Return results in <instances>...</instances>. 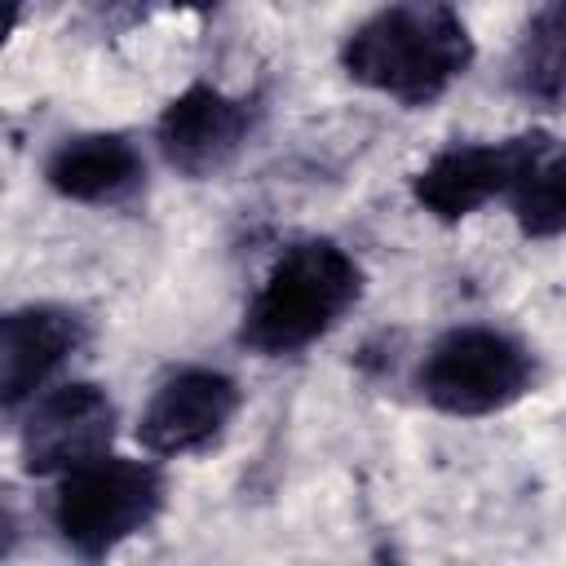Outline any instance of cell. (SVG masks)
Returning <instances> with one entry per match:
<instances>
[{"label": "cell", "mask_w": 566, "mask_h": 566, "mask_svg": "<svg viewBox=\"0 0 566 566\" xmlns=\"http://www.w3.org/2000/svg\"><path fill=\"white\" fill-rule=\"evenodd\" d=\"M473 62L469 27L451 4H394L358 22L340 49V66L354 84L407 106L442 97Z\"/></svg>", "instance_id": "1"}, {"label": "cell", "mask_w": 566, "mask_h": 566, "mask_svg": "<svg viewBox=\"0 0 566 566\" xmlns=\"http://www.w3.org/2000/svg\"><path fill=\"white\" fill-rule=\"evenodd\" d=\"M363 296L358 261L332 239H301L261 279L243 310V345L256 354H296L327 336Z\"/></svg>", "instance_id": "2"}, {"label": "cell", "mask_w": 566, "mask_h": 566, "mask_svg": "<svg viewBox=\"0 0 566 566\" xmlns=\"http://www.w3.org/2000/svg\"><path fill=\"white\" fill-rule=\"evenodd\" d=\"M164 509V478L150 460L93 455L62 473L53 522L80 557H106Z\"/></svg>", "instance_id": "3"}, {"label": "cell", "mask_w": 566, "mask_h": 566, "mask_svg": "<svg viewBox=\"0 0 566 566\" xmlns=\"http://www.w3.org/2000/svg\"><path fill=\"white\" fill-rule=\"evenodd\" d=\"M535 385L531 349L500 327H451L420 363V394L447 416H495Z\"/></svg>", "instance_id": "4"}, {"label": "cell", "mask_w": 566, "mask_h": 566, "mask_svg": "<svg viewBox=\"0 0 566 566\" xmlns=\"http://www.w3.org/2000/svg\"><path fill=\"white\" fill-rule=\"evenodd\" d=\"M548 146H557V142L544 128H531V133L504 137V142H464V146L455 142V146L438 150L411 177V195L429 217H438L447 226L464 221L478 208H486L491 199H500L513 186V177Z\"/></svg>", "instance_id": "5"}, {"label": "cell", "mask_w": 566, "mask_h": 566, "mask_svg": "<svg viewBox=\"0 0 566 566\" xmlns=\"http://www.w3.org/2000/svg\"><path fill=\"white\" fill-rule=\"evenodd\" d=\"M115 438V402L93 380L49 389L22 424V464L35 478H62L102 455Z\"/></svg>", "instance_id": "6"}, {"label": "cell", "mask_w": 566, "mask_h": 566, "mask_svg": "<svg viewBox=\"0 0 566 566\" xmlns=\"http://www.w3.org/2000/svg\"><path fill=\"white\" fill-rule=\"evenodd\" d=\"M239 411V385L212 367L172 371L142 407L137 438L150 455H195L208 451Z\"/></svg>", "instance_id": "7"}, {"label": "cell", "mask_w": 566, "mask_h": 566, "mask_svg": "<svg viewBox=\"0 0 566 566\" xmlns=\"http://www.w3.org/2000/svg\"><path fill=\"white\" fill-rule=\"evenodd\" d=\"M155 137H159L164 159L177 172L212 177L239 155V146L248 137V111H243V102L226 97L212 84H190L186 93H177L164 106Z\"/></svg>", "instance_id": "8"}, {"label": "cell", "mask_w": 566, "mask_h": 566, "mask_svg": "<svg viewBox=\"0 0 566 566\" xmlns=\"http://www.w3.org/2000/svg\"><path fill=\"white\" fill-rule=\"evenodd\" d=\"M80 318L62 305H22L0 314V407H18L49 385L75 354Z\"/></svg>", "instance_id": "9"}, {"label": "cell", "mask_w": 566, "mask_h": 566, "mask_svg": "<svg viewBox=\"0 0 566 566\" xmlns=\"http://www.w3.org/2000/svg\"><path fill=\"white\" fill-rule=\"evenodd\" d=\"M142 155L119 133L66 137L44 164V181L75 203H119L142 186Z\"/></svg>", "instance_id": "10"}, {"label": "cell", "mask_w": 566, "mask_h": 566, "mask_svg": "<svg viewBox=\"0 0 566 566\" xmlns=\"http://www.w3.org/2000/svg\"><path fill=\"white\" fill-rule=\"evenodd\" d=\"M513 80L539 106L562 102V84H566V9H562V0H544L539 13L526 22L517 62H513Z\"/></svg>", "instance_id": "11"}, {"label": "cell", "mask_w": 566, "mask_h": 566, "mask_svg": "<svg viewBox=\"0 0 566 566\" xmlns=\"http://www.w3.org/2000/svg\"><path fill=\"white\" fill-rule=\"evenodd\" d=\"M504 199L513 203V217H517L526 239H557L562 226H566V164H562V150L548 146L544 155H535L513 177Z\"/></svg>", "instance_id": "12"}, {"label": "cell", "mask_w": 566, "mask_h": 566, "mask_svg": "<svg viewBox=\"0 0 566 566\" xmlns=\"http://www.w3.org/2000/svg\"><path fill=\"white\" fill-rule=\"evenodd\" d=\"M18 22H22V0H0V49L18 31Z\"/></svg>", "instance_id": "13"}, {"label": "cell", "mask_w": 566, "mask_h": 566, "mask_svg": "<svg viewBox=\"0 0 566 566\" xmlns=\"http://www.w3.org/2000/svg\"><path fill=\"white\" fill-rule=\"evenodd\" d=\"M13 544H18V517H13V509L0 500V557H4Z\"/></svg>", "instance_id": "14"}, {"label": "cell", "mask_w": 566, "mask_h": 566, "mask_svg": "<svg viewBox=\"0 0 566 566\" xmlns=\"http://www.w3.org/2000/svg\"><path fill=\"white\" fill-rule=\"evenodd\" d=\"M168 4H177V9H212L221 0H168Z\"/></svg>", "instance_id": "15"}, {"label": "cell", "mask_w": 566, "mask_h": 566, "mask_svg": "<svg viewBox=\"0 0 566 566\" xmlns=\"http://www.w3.org/2000/svg\"><path fill=\"white\" fill-rule=\"evenodd\" d=\"M416 4H447V0H416Z\"/></svg>", "instance_id": "16"}]
</instances>
